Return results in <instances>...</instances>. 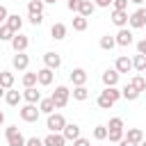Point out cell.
Listing matches in <instances>:
<instances>
[{"label":"cell","mask_w":146,"mask_h":146,"mask_svg":"<svg viewBox=\"0 0 146 146\" xmlns=\"http://www.w3.org/2000/svg\"><path fill=\"white\" fill-rule=\"evenodd\" d=\"M43 64H46L48 68H52V71H57V68L62 66V57H59V52H52V50H48V52H43Z\"/></svg>","instance_id":"obj_8"},{"label":"cell","mask_w":146,"mask_h":146,"mask_svg":"<svg viewBox=\"0 0 146 146\" xmlns=\"http://www.w3.org/2000/svg\"><path fill=\"white\" fill-rule=\"evenodd\" d=\"M43 144H46V146H64V144H66V137H64L62 132H48V135L43 137Z\"/></svg>","instance_id":"obj_12"},{"label":"cell","mask_w":146,"mask_h":146,"mask_svg":"<svg viewBox=\"0 0 146 146\" xmlns=\"http://www.w3.org/2000/svg\"><path fill=\"white\" fill-rule=\"evenodd\" d=\"M107 130H123V119H121V116H114V119H110V123H107Z\"/></svg>","instance_id":"obj_36"},{"label":"cell","mask_w":146,"mask_h":146,"mask_svg":"<svg viewBox=\"0 0 146 146\" xmlns=\"http://www.w3.org/2000/svg\"><path fill=\"white\" fill-rule=\"evenodd\" d=\"M43 2H46V5H55L57 0H43Z\"/></svg>","instance_id":"obj_51"},{"label":"cell","mask_w":146,"mask_h":146,"mask_svg":"<svg viewBox=\"0 0 146 146\" xmlns=\"http://www.w3.org/2000/svg\"><path fill=\"white\" fill-rule=\"evenodd\" d=\"M43 7H46L43 0H30L27 2V11L30 14H43Z\"/></svg>","instance_id":"obj_31"},{"label":"cell","mask_w":146,"mask_h":146,"mask_svg":"<svg viewBox=\"0 0 146 146\" xmlns=\"http://www.w3.org/2000/svg\"><path fill=\"white\" fill-rule=\"evenodd\" d=\"M7 16H9L7 7H5V5H0V25H5V23H7Z\"/></svg>","instance_id":"obj_43"},{"label":"cell","mask_w":146,"mask_h":146,"mask_svg":"<svg viewBox=\"0 0 146 146\" xmlns=\"http://www.w3.org/2000/svg\"><path fill=\"white\" fill-rule=\"evenodd\" d=\"M21 100H23V91H16L14 87H11V89H7V94H5V103H7V105H11V107H14V105H18Z\"/></svg>","instance_id":"obj_18"},{"label":"cell","mask_w":146,"mask_h":146,"mask_svg":"<svg viewBox=\"0 0 146 146\" xmlns=\"http://www.w3.org/2000/svg\"><path fill=\"white\" fill-rule=\"evenodd\" d=\"M39 110H41V114H52L57 107H55L52 98H41V100H39Z\"/></svg>","instance_id":"obj_28"},{"label":"cell","mask_w":146,"mask_h":146,"mask_svg":"<svg viewBox=\"0 0 146 146\" xmlns=\"http://www.w3.org/2000/svg\"><path fill=\"white\" fill-rule=\"evenodd\" d=\"M62 135L66 137V141H75L80 137V125L78 123H66L64 130H62Z\"/></svg>","instance_id":"obj_15"},{"label":"cell","mask_w":146,"mask_h":146,"mask_svg":"<svg viewBox=\"0 0 146 146\" xmlns=\"http://www.w3.org/2000/svg\"><path fill=\"white\" fill-rule=\"evenodd\" d=\"M68 78H71V82H73V87H80V84H87V71H84V68H73V71L68 73Z\"/></svg>","instance_id":"obj_14"},{"label":"cell","mask_w":146,"mask_h":146,"mask_svg":"<svg viewBox=\"0 0 146 146\" xmlns=\"http://www.w3.org/2000/svg\"><path fill=\"white\" fill-rule=\"evenodd\" d=\"M52 103H55V107L57 110H62V107H66L68 105V98H71V89L68 87H64V84H59V87H55V91H52Z\"/></svg>","instance_id":"obj_1"},{"label":"cell","mask_w":146,"mask_h":146,"mask_svg":"<svg viewBox=\"0 0 146 146\" xmlns=\"http://www.w3.org/2000/svg\"><path fill=\"white\" fill-rule=\"evenodd\" d=\"M128 25H130L132 30H141V27H146V7L135 9V11L130 14V18H128Z\"/></svg>","instance_id":"obj_5"},{"label":"cell","mask_w":146,"mask_h":146,"mask_svg":"<svg viewBox=\"0 0 146 146\" xmlns=\"http://www.w3.org/2000/svg\"><path fill=\"white\" fill-rule=\"evenodd\" d=\"M94 139H98V141L107 139V125H96L94 128Z\"/></svg>","instance_id":"obj_34"},{"label":"cell","mask_w":146,"mask_h":146,"mask_svg":"<svg viewBox=\"0 0 146 146\" xmlns=\"http://www.w3.org/2000/svg\"><path fill=\"white\" fill-rule=\"evenodd\" d=\"M125 139H130L132 144H141V139H144V130H141V128H128Z\"/></svg>","instance_id":"obj_23"},{"label":"cell","mask_w":146,"mask_h":146,"mask_svg":"<svg viewBox=\"0 0 146 146\" xmlns=\"http://www.w3.org/2000/svg\"><path fill=\"white\" fill-rule=\"evenodd\" d=\"M5 137H7V146H25V137L16 125H7L5 128Z\"/></svg>","instance_id":"obj_2"},{"label":"cell","mask_w":146,"mask_h":146,"mask_svg":"<svg viewBox=\"0 0 146 146\" xmlns=\"http://www.w3.org/2000/svg\"><path fill=\"white\" fill-rule=\"evenodd\" d=\"M80 5H82V0H66L68 11H73V14H78V11H80Z\"/></svg>","instance_id":"obj_39"},{"label":"cell","mask_w":146,"mask_h":146,"mask_svg":"<svg viewBox=\"0 0 146 146\" xmlns=\"http://www.w3.org/2000/svg\"><path fill=\"white\" fill-rule=\"evenodd\" d=\"M9 43H11L14 52H25V50H27V46H30V39H27V34L16 32V34H14V39H11Z\"/></svg>","instance_id":"obj_7"},{"label":"cell","mask_w":146,"mask_h":146,"mask_svg":"<svg viewBox=\"0 0 146 146\" xmlns=\"http://www.w3.org/2000/svg\"><path fill=\"white\" fill-rule=\"evenodd\" d=\"M130 2H132V5H139V7L144 5V0H130Z\"/></svg>","instance_id":"obj_48"},{"label":"cell","mask_w":146,"mask_h":146,"mask_svg":"<svg viewBox=\"0 0 146 146\" xmlns=\"http://www.w3.org/2000/svg\"><path fill=\"white\" fill-rule=\"evenodd\" d=\"M121 96H123L125 100H137V98L141 96V91H137V89H135V87H132V84L128 82V84H125V87L121 89Z\"/></svg>","instance_id":"obj_21"},{"label":"cell","mask_w":146,"mask_h":146,"mask_svg":"<svg viewBox=\"0 0 146 146\" xmlns=\"http://www.w3.org/2000/svg\"><path fill=\"white\" fill-rule=\"evenodd\" d=\"M66 32H68V27H66L64 23H52V27H50V36H52L55 41L66 39Z\"/></svg>","instance_id":"obj_16"},{"label":"cell","mask_w":146,"mask_h":146,"mask_svg":"<svg viewBox=\"0 0 146 146\" xmlns=\"http://www.w3.org/2000/svg\"><path fill=\"white\" fill-rule=\"evenodd\" d=\"M5 94H7V89H5V87H0V98H5Z\"/></svg>","instance_id":"obj_49"},{"label":"cell","mask_w":146,"mask_h":146,"mask_svg":"<svg viewBox=\"0 0 146 146\" xmlns=\"http://www.w3.org/2000/svg\"><path fill=\"white\" fill-rule=\"evenodd\" d=\"M132 68L139 71V73H144V71H146V55H139V52H137V55L132 57Z\"/></svg>","instance_id":"obj_30"},{"label":"cell","mask_w":146,"mask_h":146,"mask_svg":"<svg viewBox=\"0 0 146 146\" xmlns=\"http://www.w3.org/2000/svg\"><path fill=\"white\" fill-rule=\"evenodd\" d=\"M64 125H66L64 114H59V112L48 114V119H46V128H48L50 132H62V130H64Z\"/></svg>","instance_id":"obj_4"},{"label":"cell","mask_w":146,"mask_h":146,"mask_svg":"<svg viewBox=\"0 0 146 146\" xmlns=\"http://www.w3.org/2000/svg\"><path fill=\"white\" fill-rule=\"evenodd\" d=\"M105 91L110 94V98H112L114 103H116L119 98H123V96H121V89H116V87H105Z\"/></svg>","instance_id":"obj_38"},{"label":"cell","mask_w":146,"mask_h":146,"mask_svg":"<svg viewBox=\"0 0 146 146\" xmlns=\"http://www.w3.org/2000/svg\"><path fill=\"white\" fill-rule=\"evenodd\" d=\"M119 78H121V73H119L116 68H107V71L100 75V80H103L105 87H116V84H119Z\"/></svg>","instance_id":"obj_10"},{"label":"cell","mask_w":146,"mask_h":146,"mask_svg":"<svg viewBox=\"0 0 146 146\" xmlns=\"http://www.w3.org/2000/svg\"><path fill=\"white\" fill-rule=\"evenodd\" d=\"M39 114H41V110H39L36 103H27V105L21 107V119H23L25 123H34V121H39Z\"/></svg>","instance_id":"obj_3"},{"label":"cell","mask_w":146,"mask_h":146,"mask_svg":"<svg viewBox=\"0 0 146 146\" xmlns=\"http://www.w3.org/2000/svg\"><path fill=\"white\" fill-rule=\"evenodd\" d=\"M0 87H5V89L14 87V73L11 71H0Z\"/></svg>","instance_id":"obj_29"},{"label":"cell","mask_w":146,"mask_h":146,"mask_svg":"<svg viewBox=\"0 0 146 146\" xmlns=\"http://www.w3.org/2000/svg\"><path fill=\"white\" fill-rule=\"evenodd\" d=\"M139 146H146V137H144V139H141V144H139Z\"/></svg>","instance_id":"obj_52"},{"label":"cell","mask_w":146,"mask_h":146,"mask_svg":"<svg viewBox=\"0 0 146 146\" xmlns=\"http://www.w3.org/2000/svg\"><path fill=\"white\" fill-rule=\"evenodd\" d=\"M23 100H27V103H39V100H41V91H36V87H25V89H23Z\"/></svg>","instance_id":"obj_20"},{"label":"cell","mask_w":146,"mask_h":146,"mask_svg":"<svg viewBox=\"0 0 146 146\" xmlns=\"http://www.w3.org/2000/svg\"><path fill=\"white\" fill-rule=\"evenodd\" d=\"M130 84H132L137 91H146V78H144V75H135V78L130 80Z\"/></svg>","instance_id":"obj_33"},{"label":"cell","mask_w":146,"mask_h":146,"mask_svg":"<svg viewBox=\"0 0 146 146\" xmlns=\"http://www.w3.org/2000/svg\"><path fill=\"white\" fill-rule=\"evenodd\" d=\"M114 68H116L119 73H128V71H132V59H130V57H125V55H121V57H116Z\"/></svg>","instance_id":"obj_17"},{"label":"cell","mask_w":146,"mask_h":146,"mask_svg":"<svg viewBox=\"0 0 146 146\" xmlns=\"http://www.w3.org/2000/svg\"><path fill=\"white\" fill-rule=\"evenodd\" d=\"M71 96H73V100H87V98H89V89H87L84 84H80V87H73Z\"/></svg>","instance_id":"obj_27"},{"label":"cell","mask_w":146,"mask_h":146,"mask_svg":"<svg viewBox=\"0 0 146 146\" xmlns=\"http://www.w3.org/2000/svg\"><path fill=\"white\" fill-rule=\"evenodd\" d=\"M5 25H9V30L16 34V32H21V27H23V18L18 16V14H9L7 16V23Z\"/></svg>","instance_id":"obj_19"},{"label":"cell","mask_w":146,"mask_h":146,"mask_svg":"<svg viewBox=\"0 0 146 146\" xmlns=\"http://www.w3.org/2000/svg\"><path fill=\"white\" fill-rule=\"evenodd\" d=\"M94 5H96V7H103V9H107V7L112 5V0H94Z\"/></svg>","instance_id":"obj_46"},{"label":"cell","mask_w":146,"mask_h":146,"mask_svg":"<svg viewBox=\"0 0 146 146\" xmlns=\"http://www.w3.org/2000/svg\"><path fill=\"white\" fill-rule=\"evenodd\" d=\"M14 32L9 30V25H0V41H11Z\"/></svg>","instance_id":"obj_37"},{"label":"cell","mask_w":146,"mask_h":146,"mask_svg":"<svg viewBox=\"0 0 146 146\" xmlns=\"http://www.w3.org/2000/svg\"><path fill=\"white\" fill-rule=\"evenodd\" d=\"M11 66H14L16 71H27V66H30V57H27L25 52H16V55L11 57Z\"/></svg>","instance_id":"obj_11"},{"label":"cell","mask_w":146,"mask_h":146,"mask_svg":"<svg viewBox=\"0 0 146 146\" xmlns=\"http://www.w3.org/2000/svg\"><path fill=\"white\" fill-rule=\"evenodd\" d=\"M114 39H116V46H121V48H128V46H132V41H135L132 32H130L128 27H119V32L114 34Z\"/></svg>","instance_id":"obj_6"},{"label":"cell","mask_w":146,"mask_h":146,"mask_svg":"<svg viewBox=\"0 0 146 146\" xmlns=\"http://www.w3.org/2000/svg\"><path fill=\"white\" fill-rule=\"evenodd\" d=\"M30 23L36 27V25H41L43 23V14H30Z\"/></svg>","instance_id":"obj_41"},{"label":"cell","mask_w":146,"mask_h":146,"mask_svg":"<svg viewBox=\"0 0 146 146\" xmlns=\"http://www.w3.org/2000/svg\"><path fill=\"white\" fill-rule=\"evenodd\" d=\"M123 137H125V132H123V130H107V139H110V141H114V144H119Z\"/></svg>","instance_id":"obj_35"},{"label":"cell","mask_w":146,"mask_h":146,"mask_svg":"<svg viewBox=\"0 0 146 146\" xmlns=\"http://www.w3.org/2000/svg\"><path fill=\"white\" fill-rule=\"evenodd\" d=\"M128 2H130V0H112V9H121V11H125V9H128Z\"/></svg>","instance_id":"obj_40"},{"label":"cell","mask_w":146,"mask_h":146,"mask_svg":"<svg viewBox=\"0 0 146 146\" xmlns=\"http://www.w3.org/2000/svg\"><path fill=\"white\" fill-rule=\"evenodd\" d=\"M36 84H39L36 71H25L23 73V87H36Z\"/></svg>","instance_id":"obj_26"},{"label":"cell","mask_w":146,"mask_h":146,"mask_svg":"<svg viewBox=\"0 0 146 146\" xmlns=\"http://www.w3.org/2000/svg\"><path fill=\"white\" fill-rule=\"evenodd\" d=\"M96 103H98V107H100V110H110V107L114 105V100L110 98V94H107L105 89H103V91L98 94V98H96Z\"/></svg>","instance_id":"obj_22"},{"label":"cell","mask_w":146,"mask_h":146,"mask_svg":"<svg viewBox=\"0 0 146 146\" xmlns=\"http://www.w3.org/2000/svg\"><path fill=\"white\" fill-rule=\"evenodd\" d=\"M114 46H116V39H114L112 34H103V36H100V48H103V50H112Z\"/></svg>","instance_id":"obj_32"},{"label":"cell","mask_w":146,"mask_h":146,"mask_svg":"<svg viewBox=\"0 0 146 146\" xmlns=\"http://www.w3.org/2000/svg\"><path fill=\"white\" fill-rule=\"evenodd\" d=\"M87 27H89V18L75 14V16H73V30H75V32H84Z\"/></svg>","instance_id":"obj_25"},{"label":"cell","mask_w":146,"mask_h":146,"mask_svg":"<svg viewBox=\"0 0 146 146\" xmlns=\"http://www.w3.org/2000/svg\"><path fill=\"white\" fill-rule=\"evenodd\" d=\"M25 146H46V144H43V139H39V137H30V139L25 141Z\"/></svg>","instance_id":"obj_42"},{"label":"cell","mask_w":146,"mask_h":146,"mask_svg":"<svg viewBox=\"0 0 146 146\" xmlns=\"http://www.w3.org/2000/svg\"><path fill=\"white\" fill-rule=\"evenodd\" d=\"M119 146H139V144H132L130 139H125V137H123V139L119 141Z\"/></svg>","instance_id":"obj_47"},{"label":"cell","mask_w":146,"mask_h":146,"mask_svg":"<svg viewBox=\"0 0 146 146\" xmlns=\"http://www.w3.org/2000/svg\"><path fill=\"white\" fill-rule=\"evenodd\" d=\"M36 78H39V84H41V87H48V84H52V80H55V71L48 68V66H43V68L36 71Z\"/></svg>","instance_id":"obj_9"},{"label":"cell","mask_w":146,"mask_h":146,"mask_svg":"<svg viewBox=\"0 0 146 146\" xmlns=\"http://www.w3.org/2000/svg\"><path fill=\"white\" fill-rule=\"evenodd\" d=\"M128 11H121V9H112V23L116 27H128Z\"/></svg>","instance_id":"obj_13"},{"label":"cell","mask_w":146,"mask_h":146,"mask_svg":"<svg viewBox=\"0 0 146 146\" xmlns=\"http://www.w3.org/2000/svg\"><path fill=\"white\" fill-rule=\"evenodd\" d=\"M73 146H91V144H89V139H84V137H78V139L73 141Z\"/></svg>","instance_id":"obj_45"},{"label":"cell","mask_w":146,"mask_h":146,"mask_svg":"<svg viewBox=\"0 0 146 146\" xmlns=\"http://www.w3.org/2000/svg\"><path fill=\"white\" fill-rule=\"evenodd\" d=\"M96 11V5H94V0H82V5H80V16H84V18H89L91 14Z\"/></svg>","instance_id":"obj_24"},{"label":"cell","mask_w":146,"mask_h":146,"mask_svg":"<svg viewBox=\"0 0 146 146\" xmlns=\"http://www.w3.org/2000/svg\"><path fill=\"white\" fill-rule=\"evenodd\" d=\"M137 52H139V55H146V39L137 41Z\"/></svg>","instance_id":"obj_44"},{"label":"cell","mask_w":146,"mask_h":146,"mask_svg":"<svg viewBox=\"0 0 146 146\" xmlns=\"http://www.w3.org/2000/svg\"><path fill=\"white\" fill-rule=\"evenodd\" d=\"M2 123H5V114L0 112V125H2Z\"/></svg>","instance_id":"obj_50"},{"label":"cell","mask_w":146,"mask_h":146,"mask_svg":"<svg viewBox=\"0 0 146 146\" xmlns=\"http://www.w3.org/2000/svg\"><path fill=\"white\" fill-rule=\"evenodd\" d=\"M144 78H146V71H144Z\"/></svg>","instance_id":"obj_53"}]
</instances>
